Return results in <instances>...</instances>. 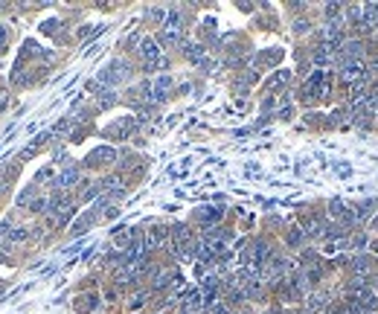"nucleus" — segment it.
<instances>
[{"label":"nucleus","instance_id":"obj_1","mask_svg":"<svg viewBox=\"0 0 378 314\" xmlns=\"http://www.w3.org/2000/svg\"><path fill=\"white\" fill-rule=\"evenodd\" d=\"M140 53H143V59H146V62H158L160 50H158V44H155V38H146V41L140 44Z\"/></svg>","mask_w":378,"mask_h":314},{"label":"nucleus","instance_id":"obj_2","mask_svg":"<svg viewBox=\"0 0 378 314\" xmlns=\"http://www.w3.org/2000/svg\"><path fill=\"white\" fill-rule=\"evenodd\" d=\"M6 35H9V32H6V27L0 24V47H3V41H6Z\"/></svg>","mask_w":378,"mask_h":314}]
</instances>
